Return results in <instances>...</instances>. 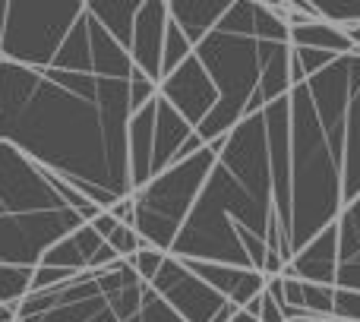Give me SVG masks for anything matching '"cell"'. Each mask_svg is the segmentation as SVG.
Returning a JSON list of instances; mask_svg holds the SVG:
<instances>
[{"mask_svg":"<svg viewBox=\"0 0 360 322\" xmlns=\"http://www.w3.org/2000/svg\"><path fill=\"white\" fill-rule=\"evenodd\" d=\"M133 114L130 79L0 60V143L70 183L98 186L117 202L133 196Z\"/></svg>","mask_w":360,"mask_h":322,"instance_id":"1","label":"cell"},{"mask_svg":"<svg viewBox=\"0 0 360 322\" xmlns=\"http://www.w3.org/2000/svg\"><path fill=\"white\" fill-rule=\"evenodd\" d=\"M171 256L256 269L291 266V101L281 98L228 136Z\"/></svg>","mask_w":360,"mask_h":322,"instance_id":"2","label":"cell"},{"mask_svg":"<svg viewBox=\"0 0 360 322\" xmlns=\"http://www.w3.org/2000/svg\"><path fill=\"white\" fill-rule=\"evenodd\" d=\"M256 25L259 0H234L221 25L196 48L199 63L209 70L221 95L218 108L196 130L205 146L231 136L243 120L294 92L291 41H262Z\"/></svg>","mask_w":360,"mask_h":322,"instance_id":"3","label":"cell"},{"mask_svg":"<svg viewBox=\"0 0 360 322\" xmlns=\"http://www.w3.org/2000/svg\"><path fill=\"white\" fill-rule=\"evenodd\" d=\"M82 224V215L57 196L41 165L0 143V266H41L44 253Z\"/></svg>","mask_w":360,"mask_h":322,"instance_id":"4","label":"cell"},{"mask_svg":"<svg viewBox=\"0 0 360 322\" xmlns=\"http://www.w3.org/2000/svg\"><path fill=\"white\" fill-rule=\"evenodd\" d=\"M291 250L294 256L345 212V152L326 133L310 89L291 95Z\"/></svg>","mask_w":360,"mask_h":322,"instance_id":"5","label":"cell"},{"mask_svg":"<svg viewBox=\"0 0 360 322\" xmlns=\"http://www.w3.org/2000/svg\"><path fill=\"white\" fill-rule=\"evenodd\" d=\"M215 161L218 155L205 146L193 158L177 161L171 171L158 174L146 190L133 193V205H136L133 209V215H136L133 228L139 231V237L149 247L171 256L180 231L186 228L212 171H215Z\"/></svg>","mask_w":360,"mask_h":322,"instance_id":"6","label":"cell"},{"mask_svg":"<svg viewBox=\"0 0 360 322\" xmlns=\"http://www.w3.org/2000/svg\"><path fill=\"white\" fill-rule=\"evenodd\" d=\"M86 13V0H10L0 60L48 70Z\"/></svg>","mask_w":360,"mask_h":322,"instance_id":"7","label":"cell"},{"mask_svg":"<svg viewBox=\"0 0 360 322\" xmlns=\"http://www.w3.org/2000/svg\"><path fill=\"white\" fill-rule=\"evenodd\" d=\"M152 288L158 291V297L168 300L171 310L177 313L184 322H215L228 310V300L215 291L212 285H205L184 259L168 256L162 266V272L155 275Z\"/></svg>","mask_w":360,"mask_h":322,"instance_id":"8","label":"cell"},{"mask_svg":"<svg viewBox=\"0 0 360 322\" xmlns=\"http://www.w3.org/2000/svg\"><path fill=\"white\" fill-rule=\"evenodd\" d=\"M158 95L174 108L193 130H199V127L209 120V114L218 108V101H221L218 86L212 82L209 70L199 63L196 54H193L180 70H174L168 79H162Z\"/></svg>","mask_w":360,"mask_h":322,"instance_id":"9","label":"cell"},{"mask_svg":"<svg viewBox=\"0 0 360 322\" xmlns=\"http://www.w3.org/2000/svg\"><path fill=\"white\" fill-rule=\"evenodd\" d=\"M120 256L114 253V247L92 228L82 224L79 231H73L70 237H63L60 243L44 253L41 266H54V269H70V272H98V269L114 266Z\"/></svg>","mask_w":360,"mask_h":322,"instance_id":"10","label":"cell"},{"mask_svg":"<svg viewBox=\"0 0 360 322\" xmlns=\"http://www.w3.org/2000/svg\"><path fill=\"white\" fill-rule=\"evenodd\" d=\"M168 22H171L168 0H143L136 32H133L130 57L139 73H146L158 86H162V54H165V38H168Z\"/></svg>","mask_w":360,"mask_h":322,"instance_id":"11","label":"cell"},{"mask_svg":"<svg viewBox=\"0 0 360 322\" xmlns=\"http://www.w3.org/2000/svg\"><path fill=\"white\" fill-rule=\"evenodd\" d=\"M338 266H342V243H338V224L326 228L313 243H307L291 266L285 269V278H300L310 285H338Z\"/></svg>","mask_w":360,"mask_h":322,"instance_id":"12","label":"cell"},{"mask_svg":"<svg viewBox=\"0 0 360 322\" xmlns=\"http://www.w3.org/2000/svg\"><path fill=\"white\" fill-rule=\"evenodd\" d=\"M205 285H212L218 294H221L228 304L234 307H247L250 300H256L262 291H266L269 278L256 269H237V266H221V262H202V259H184Z\"/></svg>","mask_w":360,"mask_h":322,"instance_id":"13","label":"cell"},{"mask_svg":"<svg viewBox=\"0 0 360 322\" xmlns=\"http://www.w3.org/2000/svg\"><path fill=\"white\" fill-rule=\"evenodd\" d=\"M231 4L234 0H168V13L177 29L190 38L193 48H199L221 25Z\"/></svg>","mask_w":360,"mask_h":322,"instance_id":"14","label":"cell"},{"mask_svg":"<svg viewBox=\"0 0 360 322\" xmlns=\"http://www.w3.org/2000/svg\"><path fill=\"white\" fill-rule=\"evenodd\" d=\"M155 114L158 98L149 101L143 111L133 114L130 120V180L133 193L146 190L152 183V152H155Z\"/></svg>","mask_w":360,"mask_h":322,"instance_id":"15","label":"cell"},{"mask_svg":"<svg viewBox=\"0 0 360 322\" xmlns=\"http://www.w3.org/2000/svg\"><path fill=\"white\" fill-rule=\"evenodd\" d=\"M89 13L95 16V22L108 32L117 44H124L127 51L133 48V32H136V19L143 10V0H86Z\"/></svg>","mask_w":360,"mask_h":322,"instance_id":"16","label":"cell"},{"mask_svg":"<svg viewBox=\"0 0 360 322\" xmlns=\"http://www.w3.org/2000/svg\"><path fill=\"white\" fill-rule=\"evenodd\" d=\"M360 196V54L354 51V95L348 108V136H345V205Z\"/></svg>","mask_w":360,"mask_h":322,"instance_id":"17","label":"cell"},{"mask_svg":"<svg viewBox=\"0 0 360 322\" xmlns=\"http://www.w3.org/2000/svg\"><path fill=\"white\" fill-rule=\"evenodd\" d=\"M54 70L63 73H95V51H92V16H89V6L82 13V19L76 22V29L70 32V38L63 41L57 60L51 63Z\"/></svg>","mask_w":360,"mask_h":322,"instance_id":"18","label":"cell"},{"mask_svg":"<svg viewBox=\"0 0 360 322\" xmlns=\"http://www.w3.org/2000/svg\"><path fill=\"white\" fill-rule=\"evenodd\" d=\"M291 44L294 48H316V51H329V54L348 57L354 54V41L348 38V32L338 29L332 22H323V19H313L307 25H297L291 29Z\"/></svg>","mask_w":360,"mask_h":322,"instance_id":"19","label":"cell"},{"mask_svg":"<svg viewBox=\"0 0 360 322\" xmlns=\"http://www.w3.org/2000/svg\"><path fill=\"white\" fill-rule=\"evenodd\" d=\"M300 6H304L313 19L332 22L345 32L360 25V0H300Z\"/></svg>","mask_w":360,"mask_h":322,"instance_id":"20","label":"cell"},{"mask_svg":"<svg viewBox=\"0 0 360 322\" xmlns=\"http://www.w3.org/2000/svg\"><path fill=\"white\" fill-rule=\"evenodd\" d=\"M32 275L35 269L22 266H0V304L19 307L32 294Z\"/></svg>","mask_w":360,"mask_h":322,"instance_id":"21","label":"cell"},{"mask_svg":"<svg viewBox=\"0 0 360 322\" xmlns=\"http://www.w3.org/2000/svg\"><path fill=\"white\" fill-rule=\"evenodd\" d=\"M338 243H342V262L360 256V196L351 205H345L338 218Z\"/></svg>","mask_w":360,"mask_h":322,"instance_id":"22","label":"cell"},{"mask_svg":"<svg viewBox=\"0 0 360 322\" xmlns=\"http://www.w3.org/2000/svg\"><path fill=\"white\" fill-rule=\"evenodd\" d=\"M304 313L310 319H335V288L304 281Z\"/></svg>","mask_w":360,"mask_h":322,"instance_id":"23","label":"cell"},{"mask_svg":"<svg viewBox=\"0 0 360 322\" xmlns=\"http://www.w3.org/2000/svg\"><path fill=\"white\" fill-rule=\"evenodd\" d=\"M139 322H184L171 310L168 300L158 297V291L152 285H146V294H143V310H139Z\"/></svg>","mask_w":360,"mask_h":322,"instance_id":"24","label":"cell"},{"mask_svg":"<svg viewBox=\"0 0 360 322\" xmlns=\"http://www.w3.org/2000/svg\"><path fill=\"white\" fill-rule=\"evenodd\" d=\"M108 243L114 247V253L120 256V259H133V256L139 253V250H146L149 243L139 237V231L136 228H130V224H120L117 231H114L111 237H108Z\"/></svg>","mask_w":360,"mask_h":322,"instance_id":"25","label":"cell"},{"mask_svg":"<svg viewBox=\"0 0 360 322\" xmlns=\"http://www.w3.org/2000/svg\"><path fill=\"white\" fill-rule=\"evenodd\" d=\"M165 259H168V253H162V250H155V247H146V250H139L133 259H127V262L136 269V275L146 281V285H152V281H155V275L162 272Z\"/></svg>","mask_w":360,"mask_h":322,"instance_id":"26","label":"cell"},{"mask_svg":"<svg viewBox=\"0 0 360 322\" xmlns=\"http://www.w3.org/2000/svg\"><path fill=\"white\" fill-rule=\"evenodd\" d=\"M79 272H70V269H54V266H35V275H32V294L35 291H54V288H63L76 278Z\"/></svg>","mask_w":360,"mask_h":322,"instance_id":"27","label":"cell"},{"mask_svg":"<svg viewBox=\"0 0 360 322\" xmlns=\"http://www.w3.org/2000/svg\"><path fill=\"white\" fill-rule=\"evenodd\" d=\"M335 319L360 322V291H345V288H335Z\"/></svg>","mask_w":360,"mask_h":322,"instance_id":"28","label":"cell"},{"mask_svg":"<svg viewBox=\"0 0 360 322\" xmlns=\"http://www.w3.org/2000/svg\"><path fill=\"white\" fill-rule=\"evenodd\" d=\"M259 322H288L281 304L272 297L269 291H262V310H259Z\"/></svg>","mask_w":360,"mask_h":322,"instance_id":"29","label":"cell"},{"mask_svg":"<svg viewBox=\"0 0 360 322\" xmlns=\"http://www.w3.org/2000/svg\"><path fill=\"white\" fill-rule=\"evenodd\" d=\"M120 224H124V221H120V218L114 215V212H101V215H98V218H95V221H92V228L98 231V234H101V237H105V240H108V237H111L114 231L120 228Z\"/></svg>","mask_w":360,"mask_h":322,"instance_id":"30","label":"cell"},{"mask_svg":"<svg viewBox=\"0 0 360 322\" xmlns=\"http://www.w3.org/2000/svg\"><path fill=\"white\" fill-rule=\"evenodd\" d=\"M6 16H10V0H0V44L6 35Z\"/></svg>","mask_w":360,"mask_h":322,"instance_id":"31","label":"cell"},{"mask_svg":"<svg viewBox=\"0 0 360 322\" xmlns=\"http://www.w3.org/2000/svg\"><path fill=\"white\" fill-rule=\"evenodd\" d=\"M231 322H259V319H256L253 313H247V310H237V313H234V319H231Z\"/></svg>","mask_w":360,"mask_h":322,"instance_id":"32","label":"cell"},{"mask_svg":"<svg viewBox=\"0 0 360 322\" xmlns=\"http://www.w3.org/2000/svg\"><path fill=\"white\" fill-rule=\"evenodd\" d=\"M294 322H332V319H294Z\"/></svg>","mask_w":360,"mask_h":322,"instance_id":"33","label":"cell"},{"mask_svg":"<svg viewBox=\"0 0 360 322\" xmlns=\"http://www.w3.org/2000/svg\"><path fill=\"white\" fill-rule=\"evenodd\" d=\"M351 262H357V266H360V256H354V259H351ZM342 266H345V262H342Z\"/></svg>","mask_w":360,"mask_h":322,"instance_id":"34","label":"cell"},{"mask_svg":"<svg viewBox=\"0 0 360 322\" xmlns=\"http://www.w3.org/2000/svg\"><path fill=\"white\" fill-rule=\"evenodd\" d=\"M332 322H342V319H332Z\"/></svg>","mask_w":360,"mask_h":322,"instance_id":"35","label":"cell"}]
</instances>
